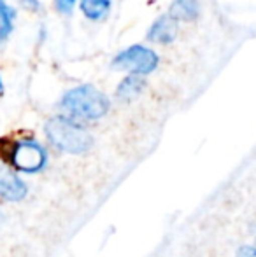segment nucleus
<instances>
[{
	"mask_svg": "<svg viewBox=\"0 0 256 257\" xmlns=\"http://www.w3.org/2000/svg\"><path fill=\"white\" fill-rule=\"evenodd\" d=\"M28 189L20 175L11 165L0 159V200L21 201L27 196Z\"/></svg>",
	"mask_w": 256,
	"mask_h": 257,
	"instance_id": "nucleus-5",
	"label": "nucleus"
},
{
	"mask_svg": "<svg viewBox=\"0 0 256 257\" xmlns=\"http://www.w3.org/2000/svg\"><path fill=\"white\" fill-rule=\"evenodd\" d=\"M60 108L74 121H97L109 112L111 102L95 86L82 84L65 93L60 100Z\"/></svg>",
	"mask_w": 256,
	"mask_h": 257,
	"instance_id": "nucleus-1",
	"label": "nucleus"
},
{
	"mask_svg": "<svg viewBox=\"0 0 256 257\" xmlns=\"http://www.w3.org/2000/svg\"><path fill=\"white\" fill-rule=\"evenodd\" d=\"M178 35V21L168 14L160 16L147 32V41L156 44H170Z\"/></svg>",
	"mask_w": 256,
	"mask_h": 257,
	"instance_id": "nucleus-6",
	"label": "nucleus"
},
{
	"mask_svg": "<svg viewBox=\"0 0 256 257\" xmlns=\"http://www.w3.org/2000/svg\"><path fill=\"white\" fill-rule=\"evenodd\" d=\"M158 63H160V58H158V54L153 49L146 48V46L135 44L123 49L121 53H118L113 58L111 67L114 70H127L130 74L146 75L156 70Z\"/></svg>",
	"mask_w": 256,
	"mask_h": 257,
	"instance_id": "nucleus-4",
	"label": "nucleus"
},
{
	"mask_svg": "<svg viewBox=\"0 0 256 257\" xmlns=\"http://www.w3.org/2000/svg\"><path fill=\"white\" fill-rule=\"evenodd\" d=\"M239 257H256V248L254 247H242L239 250Z\"/></svg>",
	"mask_w": 256,
	"mask_h": 257,
	"instance_id": "nucleus-13",
	"label": "nucleus"
},
{
	"mask_svg": "<svg viewBox=\"0 0 256 257\" xmlns=\"http://www.w3.org/2000/svg\"><path fill=\"white\" fill-rule=\"evenodd\" d=\"M144 88H146V79L142 75L130 74L120 82V86L116 89V96L120 100H123V102H130V100L137 98Z\"/></svg>",
	"mask_w": 256,
	"mask_h": 257,
	"instance_id": "nucleus-7",
	"label": "nucleus"
},
{
	"mask_svg": "<svg viewBox=\"0 0 256 257\" xmlns=\"http://www.w3.org/2000/svg\"><path fill=\"white\" fill-rule=\"evenodd\" d=\"M200 14V4L198 0H174L170 6V13L176 21H193Z\"/></svg>",
	"mask_w": 256,
	"mask_h": 257,
	"instance_id": "nucleus-8",
	"label": "nucleus"
},
{
	"mask_svg": "<svg viewBox=\"0 0 256 257\" xmlns=\"http://www.w3.org/2000/svg\"><path fill=\"white\" fill-rule=\"evenodd\" d=\"M16 21V9L7 0H0V44L9 39L14 30Z\"/></svg>",
	"mask_w": 256,
	"mask_h": 257,
	"instance_id": "nucleus-10",
	"label": "nucleus"
},
{
	"mask_svg": "<svg viewBox=\"0 0 256 257\" xmlns=\"http://www.w3.org/2000/svg\"><path fill=\"white\" fill-rule=\"evenodd\" d=\"M0 95H4V81H2V74H0Z\"/></svg>",
	"mask_w": 256,
	"mask_h": 257,
	"instance_id": "nucleus-14",
	"label": "nucleus"
},
{
	"mask_svg": "<svg viewBox=\"0 0 256 257\" xmlns=\"http://www.w3.org/2000/svg\"><path fill=\"white\" fill-rule=\"evenodd\" d=\"M18 2H20V6L23 7V9L30 11V13H37V11L42 7L39 0H18Z\"/></svg>",
	"mask_w": 256,
	"mask_h": 257,
	"instance_id": "nucleus-12",
	"label": "nucleus"
},
{
	"mask_svg": "<svg viewBox=\"0 0 256 257\" xmlns=\"http://www.w3.org/2000/svg\"><path fill=\"white\" fill-rule=\"evenodd\" d=\"M111 0H81L79 7H81L82 14L92 21H102L109 16L111 13Z\"/></svg>",
	"mask_w": 256,
	"mask_h": 257,
	"instance_id": "nucleus-9",
	"label": "nucleus"
},
{
	"mask_svg": "<svg viewBox=\"0 0 256 257\" xmlns=\"http://www.w3.org/2000/svg\"><path fill=\"white\" fill-rule=\"evenodd\" d=\"M7 159L11 166L23 173H37L48 165V153L34 139L16 140L7 151Z\"/></svg>",
	"mask_w": 256,
	"mask_h": 257,
	"instance_id": "nucleus-3",
	"label": "nucleus"
},
{
	"mask_svg": "<svg viewBox=\"0 0 256 257\" xmlns=\"http://www.w3.org/2000/svg\"><path fill=\"white\" fill-rule=\"evenodd\" d=\"M46 139L53 147L67 154H84L93 146V137L82 124L67 117L55 115L44 126Z\"/></svg>",
	"mask_w": 256,
	"mask_h": 257,
	"instance_id": "nucleus-2",
	"label": "nucleus"
},
{
	"mask_svg": "<svg viewBox=\"0 0 256 257\" xmlns=\"http://www.w3.org/2000/svg\"><path fill=\"white\" fill-rule=\"evenodd\" d=\"M77 0H55V7L60 14H70Z\"/></svg>",
	"mask_w": 256,
	"mask_h": 257,
	"instance_id": "nucleus-11",
	"label": "nucleus"
}]
</instances>
